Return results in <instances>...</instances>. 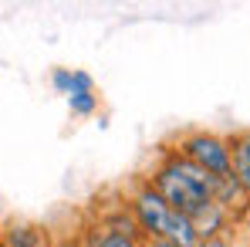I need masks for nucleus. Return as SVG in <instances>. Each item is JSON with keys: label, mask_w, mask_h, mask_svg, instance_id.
Listing matches in <instances>:
<instances>
[{"label": "nucleus", "mask_w": 250, "mask_h": 247, "mask_svg": "<svg viewBox=\"0 0 250 247\" xmlns=\"http://www.w3.org/2000/svg\"><path fill=\"white\" fill-rule=\"evenodd\" d=\"M213 180L216 176H209L189 159H183L176 149H169L149 176V183L159 190V197L176 213H186V217H193L200 206L213 203Z\"/></svg>", "instance_id": "nucleus-1"}, {"label": "nucleus", "mask_w": 250, "mask_h": 247, "mask_svg": "<svg viewBox=\"0 0 250 247\" xmlns=\"http://www.w3.org/2000/svg\"><path fill=\"white\" fill-rule=\"evenodd\" d=\"M176 153L193 166H200L209 176H230L233 173V156H230V135L209 132V129H193L179 139Z\"/></svg>", "instance_id": "nucleus-2"}, {"label": "nucleus", "mask_w": 250, "mask_h": 247, "mask_svg": "<svg viewBox=\"0 0 250 247\" xmlns=\"http://www.w3.org/2000/svg\"><path fill=\"white\" fill-rule=\"evenodd\" d=\"M128 210H132V217H135V224H139V230H142L146 241H163L172 206L159 197V190H156L149 180H142V183L132 186V193H128Z\"/></svg>", "instance_id": "nucleus-3"}, {"label": "nucleus", "mask_w": 250, "mask_h": 247, "mask_svg": "<svg viewBox=\"0 0 250 247\" xmlns=\"http://www.w3.org/2000/svg\"><path fill=\"white\" fill-rule=\"evenodd\" d=\"M189 220H193V227H196L200 241H209V237H223L237 217H233L230 210H223L220 203H207V206H200Z\"/></svg>", "instance_id": "nucleus-4"}, {"label": "nucleus", "mask_w": 250, "mask_h": 247, "mask_svg": "<svg viewBox=\"0 0 250 247\" xmlns=\"http://www.w3.org/2000/svg\"><path fill=\"white\" fill-rule=\"evenodd\" d=\"M213 203H220L223 210H230L233 217H244L250 210V197L244 193V186L237 183V176H216L213 180Z\"/></svg>", "instance_id": "nucleus-5"}, {"label": "nucleus", "mask_w": 250, "mask_h": 247, "mask_svg": "<svg viewBox=\"0 0 250 247\" xmlns=\"http://www.w3.org/2000/svg\"><path fill=\"white\" fill-rule=\"evenodd\" d=\"M47 241V230L27 220H10L3 227V247H41Z\"/></svg>", "instance_id": "nucleus-6"}, {"label": "nucleus", "mask_w": 250, "mask_h": 247, "mask_svg": "<svg viewBox=\"0 0 250 247\" xmlns=\"http://www.w3.org/2000/svg\"><path fill=\"white\" fill-rule=\"evenodd\" d=\"M230 156H233V176L250 197V129L230 135Z\"/></svg>", "instance_id": "nucleus-7"}, {"label": "nucleus", "mask_w": 250, "mask_h": 247, "mask_svg": "<svg viewBox=\"0 0 250 247\" xmlns=\"http://www.w3.org/2000/svg\"><path fill=\"white\" fill-rule=\"evenodd\" d=\"M102 230H108V234H122V237H132V241H146L142 230H139V224H135V217H132V210H128V203L108 210V213L102 217Z\"/></svg>", "instance_id": "nucleus-8"}, {"label": "nucleus", "mask_w": 250, "mask_h": 247, "mask_svg": "<svg viewBox=\"0 0 250 247\" xmlns=\"http://www.w3.org/2000/svg\"><path fill=\"white\" fill-rule=\"evenodd\" d=\"M163 241H169V244H176V247H200V234H196V227H193V220L186 213H176L172 210Z\"/></svg>", "instance_id": "nucleus-9"}, {"label": "nucleus", "mask_w": 250, "mask_h": 247, "mask_svg": "<svg viewBox=\"0 0 250 247\" xmlns=\"http://www.w3.org/2000/svg\"><path fill=\"white\" fill-rule=\"evenodd\" d=\"M68 109H71V115H78V119L95 115V112H98V95H95V91H71V95H68Z\"/></svg>", "instance_id": "nucleus-10"}, {"label": "nucleus", "mask_w": 250, "mask_h": 247, "mask_svg": "<svg viewBox=\"0 0 250 247\" xmlns=\"http://www.w3.org/2000/svg\"><path fill=\"white\" fill-rule=\"evenodd\" d=\"M146 241H132V237H122V234H108L102 230L98 234V247H142Z\"/></svg>", "instance_id": "nucleus-11"}, {"label": "nucleus", "mask_w": 250, "mask_h": 247, "mask_svg": "<svg viewBox=\"0 0 250 247\" xmlns=\"http://www.w3.org/2000/svg\"><path fill=\"white\" fill-rule=\"evenodd\" d=\"M71 71H75V68H54V71H51V88H54L58 95H68V91H71Z\"/></svg>", "instance_id": "nucleus-12"}, {"label": "nucleus", "mask_w": 250, "mask_h": 247, "mask_svg": "<svg viewBox=\"0 0 250 247\" xmlns=\"http://www.w3.org/2000/svg\"><path fill=\"white\" fill-rule=\"evenodd\" d=\"M200 247H237V244H233V241L223 234V237H209V241H200Z\"/></svg>", "instance_id": "nucleus-13"}, {"label": "nucleus", "mask_w": 250, "mask_h": 247, "mask_svg": "<svg viewBox=\"0 0 250 247\" xmlns=\"http://www.w3.org/2000/svg\"><path fill=\"white\" fill-rule=\"evenodd\" d=\"M240 220H244V224H240V230H244V247H250V210L240 217Z\"/></svg>", "instance_id": "nucleus-14"}, {"label": "nucleus", "mask_w": 250, "mask_h": 247, "mask_svg": "<svg viewBox=\"0 0 250 247\" xmlns=\"http://www.w3.org/2000/svg\"><path fill=\"white\" fill-rule=\"evenodd\" d=\"M146 247H176V244H169V241H146Z\"/></svg>", "instance_id": "nucleus-15"}, {"label": "nucleus", "mask_w": 250, "mask_h": 247, "mask_svg": "<svg viewBox=\"0 0 250 247\" xmlns=\"http://www.w3.org/2000/svg\"><path fill=\"white\" fill-rule=\"evenodd\" d=\"M41 247H54V244H51V237H47V241H44V244Z\"/></svg>", "instance_id": "nucleus-16"}, {"label": "nucleus", "mask_w": 250, "mask_h": 247, "mask_svg": "<svg viewBox=\"0 0 250 247\" xmlns=\"http://www.w3.org/2000/svg\"><path fill=\"white\" fill-rule=\"evenodd\" d=\"M0 247H3V227H0Z\"/></svg>", "instance_id": "nucleus-17"}, {"label": "nucleus", "mask_w": 250, "mask_h": 247, "mask_svg": "<svg viewBox=\"0 0 250 247\" xmlns=\"http://www.w3.org/2000/svg\"><path fill=\"white\" fill-rule=\"evenodd\" d=\"M142 247H146V244H142Z\"/></svg>", "instance_id": "nucleus-18"}]
</instances>
